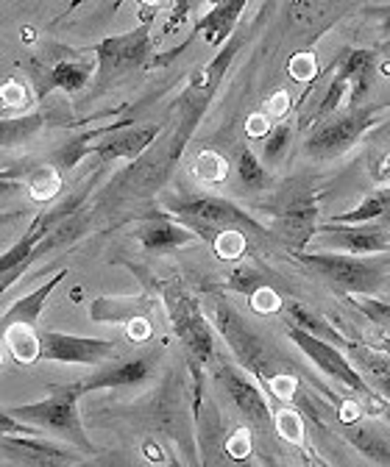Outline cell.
<instances>
[{"label":"cell","instance_id":"cell-45","mask_svg":"<svg viewBox=\"0 0 390 467\" xmlns=\"http://www.w3.org/2000/svg\"><path fill=\"white\" fill-rule=\"evenodd\" d=\"M368 403H371V406L376 409V412H379V415H382V418L390 423V400H387V398H382V395H379L376 400H368Z\"/></svg>","mask_w":390,"mask_h":467},{"label":"cell","instance_id":"cell-37","mask_svg":"<svg viewBox=\"0 0 390 467\" xmlns=\"http://www.w3.org/2000/svg\"><path fill=\"white\" fill-rule=\"evenodd\" d=\"M290 76H293L296 81L310 84V81L318 76V58H315V53H310V50L296 53V56L290 58Z\"/></svg>","mask_w":390,"mask_h":467},{"label":"cell","instance_id":"cell-16","mask_svg":"<svg viewBox=\"0 0 390 467\" xmlns=\"http://www.w3.org/2000/svg\"><path fill=\"white\" fill-rule=\"evenodd\" d=\"M162 134L159 123H142V126H126L118 129L106 137H100L92 148V156H100L103 161H115V159H137L142 156L156 137Z\"/></svg>","mask_w":390,"mask_h":467},{"label":"cell","instance_id":"cell-19","mask_svg":"<svg viewBox=\"0 0 390 467\" xmlns=\"http://www.w3.org/2000/svg\"><path fill=\"white\" fill-rule=\"evenodd\" d=\"M68 278V270H59L56 275H50L45 284H39L34 292H28V296H23L20 301H15L9 309H4V320H0V331H6L17 323H26V326H37L42 312H45V304L47 298L53 296V289L59 286L62 281Z\"/></svg>","mask_w":390,"mask_h":467},{"label":"cell","instance_id":"cell-1","mask_svg":"<svg viewBox=\"0 0 390 467\" xmlns=\"http://www.w3.org/2000/svg\"><path fill=\"white\" fill-rule=\"evenodd\" d=\"M84 395L81 381L76 384H56L50 387V392L34 403H23V406H9V412L37 429H42L45 434H56L62 437L68 445L79 448L87 456H95V445L81 423L79 415V398Z\"/></svg>","mask_w":390,"mask_h":467},{"label":"cell","instance_id":"cell-11","mask_svg":"<svg viewBox=\"0 0 390 467\" xmlns=\"http://www.w3.org/2000/svg\"><path fill=\"white\" fill-rule=\"evenodd\" d=\"M115 342L100 337H76L65 331H39V359L59 365H103L115 354Z\"/></svg>","mask_w":390,"mask_h":467},{"label":"cell","instance_id":"cell-22","mask_svg":"<svg viewBox=\"0 0 390 467\" xmlns=\"http://www.w3.org/2000/svg\"><path fill=\"white\" fill-rule=\"evenodd\" d=\"M145 315H148V304H140L134 298H98L90 312L95 323H121V326H129L132 320Z\"/></svg>","mask_w":390,"mask_h":467},{"label":"cell","instance_id":"cell-8","mask_svg":"<svg viewBox=\"0 0 390 467\" xmlns=\"http://www.w3.org/2000/svg\"><path fill=\"white\" fill-rule=\"evenodd\" d=\"M215 379L220 381V387L227 389L229 400L237 406V412L248 420V426L262 434L270 437L276 434V415L265 398V392L259 389V384L251 381V376L232 365V362H215Z\"/></svg>","mask_w":390,"mask_h":467},{"label":"cell","instance_id":"cell-39","mask_svg":"<svg viewBox=\"0 0 390 467\" xmlns=\"http://www.w3.org/2000/svg\"><path fill=\"white\" fill-rule=\"evenodd\" d=\"M248 301H251L254 312H259V315H270V312H276V309H282V301H279V296H276V289H273V286L259 289L257 296H251Z\"/></svg>","mask_w":390,"mask_h":467},{"label":"cell","instance_id":"cell-38","mask_svg":"<svg viewBox=\"0 0 390 467\" xmlns=\"http://www.w3.org/2000/svg\"><path fill=\"white\" fill-rule=\"evenodd\" d=\"M352 301H354L371 320H376V323H382V326H390V306H387V304L371 301L368 296H352Z\"/></svg>","mask_w":390,"mask_h":467},{"label":"cell","instance_id":"cell-4","mask_svg":"<svg viewBox=\"0 0 390 467\" xmlns=\"http://www.w3.org/2000/svg\"><path fill=\"white\" fill-rule=\"evenodd\" d=\"M293 256L312 273L323 275L329 284L349 292V296H371L385 281L382 265H374L365 256L341 254V251H318V254L293 251Z\"/></svg>","mask_w":390,"mask_h":467},{"label":"cell","instance_id":"cell-20","mask_svg":"<svg viewBox=\"0 0 390 467\" xmlns=\"http://www.w3.org/2000/svg\"><path fill=\"white\" fill-rule=\"evenodd\" d=\"M374 70H376V53L365 50V47H349L343 53L341 62V73L349 78L352 84V95H349V109L365 106V98L371 92V81H374Z\"/></svg>","mask_w":390,"mask_h":467},{"label":"cell","instance_id":"cell-2","mask_svg":"<svg viewBox=\"0 0 390 467\" xmlns=\"http://www.w3.org/2000/svg\"><path fill=\"white\" fill-rule=\"evenodd\" d=\"M385 111L387 109H382V106H357V109H349L346 114L326 117V120H321L307 134L304 153L318 161L343 156L354 142H360L374 126H379L385 120Z\"/></svg>","mask_w":390,"mask_h":467},{"label":"cell","instance_id":"cell-29","mask_svg":"<svg viewBox=\"0 0 390 467\" xmlns=\"http://www.w3.org/2000/svg\"><path fill=\"white\" fill-rule=\"evenodd\" d=\"M282 312L288 315L290 323H296V326H301V328H307V331H312V334H318V337H323V339H329V342H338V339H341L338 331H334L321 315H315L312 309H307L304 304L290 301V304L282 306Z\"/></svg>","mask_w":390,"mask_h":467},{"label":"cell","instance_id":"cell-25","mask_svg":"<svg viewBox=\"0 0 390 467\" xmlns=\"http://www.w3.org/2000/svg\"><path fill=\"white\" fill-rule=\"evenodd\" d=\"M45 126V114L42 111H23V114H6L4 123H0V134H4V150L20 145L23 140L39 134Z\"/></svg>","mask_w":390,"mask_h":467},{"label":"cell","instance_id":"cell-46","mask_svg":"<svg viewBox=\"0 0 390 467\" xmlns=\"http://www.w3.org/2000/svg\"><path fill=\"white\" fill-rule=\"evenodd\" d=\"M376 17H379V26H382V31H385V34H390V6H385V9H376Z\"/></svg>","mask_w":390,"mask_h":467},{"label":"cell","instance_id":"cell-44","mask_svg":"<svg viewBox=\"0 0 390 467\" xmlns=\"http://www.w3.org/2000/svg\"><path fill=\"white\" fill-rule=\"evenodd\" d=\"M368 379H371V387H374L382 398L390 400V373H368Z\"/></svg>","mask_w":390,"mask_h":467},{"label":"cell","instance_id":"cell-41","mask_svg":"<svg viewBox=\"0 0 390 467\" xmlns=\"http://www.w3.org/2000/svg\"><path fill=\"white\" fill-rule=\"evenodd\" d=\"M251 453V429H240L235 434V440L229 442V456L235 459H246Z\"/></svg>","mask_w":390,"mask_h":467},{"label":"cell","instance_id":"cell-17","mask_svg":"<svg viewBox=\"0 0 390 467\" xmlns=\"http://www.w3.org/2000/svg\"><path fill=\"white\" fill-rule=\"evenodd\" d=\"M153 362L156 354H140L132 359H121V362H111L98 368L90 379L81 381L84 392L92 389H121V387H140L151 379L153 373Z\"/></svg>","mask_w":390,"mask_h":467},{"label":"cell","instance_id":"cell-27","mask_svg":"<svg viewBox=\"0 0 390 467\" xmlns=\"http://www.w3.org/2000/svg\"><path fill=\"white\" fill-rule=\"evenodd\" d=\"M343 437H346L349 445H352L354 451H360L365 459L379 462V464H390V448H387V442H385L374 429L346 423V426H343Z\"/></svg>","mask_w":390,"mask_h":467},{"label":"cell","instance_id":"cell-28","mask_svg":"<svg viewBox=\"0 0 390 467\" xmlns=\"http://www.w3.org/2000/svg\"><path fill=\"white\" fill-rule=\"evenodd\" d=\"M227 286L232 289V292H240V296H257L259 289H265V286H273V278L262 270V267H257V265H237L232 273H229V278H227Z\"/></svg>","mask_w":390,"mask_h":467},{"label":"cell","instance_id":"cell-32","mask_svg":"<svg viewBox=\"0 0 390 467\" xmlns=\"http://www.w3.org/2000/svg\"><path fill=\"white\" fill-rule=\"evenodd\" d=\"M193 172H195V179L206 184H220V182H227V175H229V161L217 150H201L193 161Z\"/></svg>","mask_w":390,"mask_h":467},{"label":"cell","instance_id":"cell-43","mask_svg":"<svg viewBox=\"0 0 390 467\" xmlns=\"http://www.w3.org/2000/svg\"><path fill=\"white\" fill-rule=\"evenodd\" d=\"M290 111V95L288 92H276L268 103V114L273 117H285Z\"/></svg>","mask_w":390,"mask_h":467},{"label":"cell","instance_id":"cell-6","mask_svg":"<svg viewBox=\"0 0 390 467\" xmlns=\"http://www.w3.org/2000/svg\"><path fill=\"white\" fill-rule=\"evenodd\" d=\"M164 304H167V317L174 323V331L179 334L182 345L187 348L190 365L195 370L215 365L217 362L215 359V334H212V326L204 317L201 306L179 286L167 289Z\"/></svg>","mask_w":390,"mask_h":467},{"label":"cell","instance_id":"cell-36","mask_svg":"<svg viewBox=\"0 0 390 467\" xmlns=\"http://www.w3.org/2000/svg\"><path fill=\"white\" fill-rule=\"evenodd\" d=\"M28 89L17 81H4V117L6 114H23L28 106Z\"/></svg>","mask_w":390,"mask_h":467},{"label":"cell","instance_id":"cell-3","mask_svg":"<svg viewBox=\"0 0 390 467\" xmlns=\"http://www.w3.org/2000/svg\"><path fill=\"white\" fill-rule=\"evenodd\" d=\"M151 31H153V12L140 20L137 28L118 34V36H106L103 42L95 45V84L106 87L115 78H123L132 70H140L151 62Z\"/></svg>","mask_w":390,"mask_h":467},{"label":"cell","instance_id":"cell-30","mask_svg":"<svg viewBox=\"0 0 390 467\" xmlns=\"http://www.w3.org/2000/svg\"><path fill=\"white\" fill-rule=\"evenodd\" d=\"M349 95H352V84H349V78L338 70V73H334V78L329 81V87H326L323 100H321L318 109H315V120H326V117H332L334 111H341L343 103L349 106Z\"/></svg>","mask_w":390,"mask_h":467},{"label":"cell","instance_id":"cell-31","mask_svg":"<svg viewBox=\"0 0 390 467\" xmlns=\"http://www.w3.org/2000/svg\"><path fill=\"white\" fill-rule=\"evenodd\" d=\"M212 251L223 262H237L248 251V237L243 228H220V234L212 243Z\"/></svg>","mask_w":390,"mask_h":467},{"label":"cell","instance_id":"cell-24","mask_svg":"<svg viewBox=\"0 0 390 467\" xmlns=\"http://www.w3.org/2000/svg\"><path fill=\"white\" fill-rule=\"evenodd\" d=\"M4 348L9 350V357L20 365H34L39 359V331L37 326L17 323L4 331Z\"/></svg>","mask_w":390,"mask_h":467},{"label":"cell","instance_id":"cell-42","mask_svg":"<svg viewBox=\"0 0 390 467\" xmlns=\"http://www.w3.org/2000/svg\"><path fill=\"white\" fill-rule=\"evenodd\" d=\"M270 129H273L270 126V114H254V117H248V123H246L248 137H268Z\"/></svg>","mask_w":390,"mask_h":467},{"label":"cell","instance_id":"cell-5","mask_svg":"<svg viewBox=\"0 0 390 467\" xmlns=\"http://www.w3.org/2000/svg\"><path fill=\"white\" fill-rule=\"evenodd\" d=\"M288 339L301 350V354L323 373V376H329L332 381H338V384H343V387H349L352 392H357V395H365L368 400H376L379 398V392L371 387V381H365L363 379V373L349 362V357L343 354V350L334 345V342H329V339H323V337H318V334H312V331H307V328H301V326H296V323H290L288 320Z\"/></svg>","mask_w":390,"mask_h":467},{"label":"cell","instance_id":"cell-34","mask_svg":"<svg viewBox=\"0 0 390 467\" xmlns=\"http://www.w3.org/2000/svg\"><path fill=\"white\" fill-rule=\"evenodd\" d=\"M276 437L290 442V445H304V423H301L296 409L282 406L276 412Z\"/></svg>","mask_w":390,"mask_h":467},{"label":"cell","instance_id":"cell-10","mask_svg":"<svg viewBox=\"0 0 390 467\" xmlns=\"http://www.w3.org/2000/svg\"><path fill=\"white\" fill-rule=\"evenodd\" d=\"M84 195H87V192H79L76 198H68L62 206H56V209H50V212L34 217V223L28 225V231L20 237V243H17L9 254H4V259H0V270H4V278H0V289L6 292V289L26 273V265H28L31 254L37 251V245L47 237L50 228H53L56 223L65 220V217H70L73 212H79V209L84 206Z\"/></svg>","mask_w":390,"mask_h":467},{"label":"cell","instance_id":"cell-7","mask_svg":"<svg viewBox=\"0 0 390 467\" xmlns=\"http://www.w3.org/2000/svg\"><path fill=\"white\" fill-rule=\"evenodd\" d=\"M164 209L184 223H206L215 228H243V231H254V234H268V228L262 223H257L235 201L223 198V195H212V192H190V195H179V198H167Z\"/></svg>","mask_w":390,"mask_h":467},{"label":"cell","instance_id":"cell-14","mask_svg":"<svg viewBox=\"0 0 390 467\" xmlns=\"http://www.w3.org/2000/svg\"><path fill=\"white\" fill-rule=\"evenodd\" d=\"M321 206L315 192H296L282 209L276 212V237L290 251H304L318 234Z\"/></svg>","mask_w":390,"mask_h":467},{"label":"cell","instance_id":"cell-35","mask_svg":"<svg viewBox=\"0 0 390 467\" xmlns=\"http://www.w3.org/2000/svg\"><path fill=\"white\" fill-rule=\"evenodd\" d=\"M290 140H293V129H290L288 123L273 126V129L268 131V137H265V145H262L265 161H268V164H279V161H282V159H285V150H288V145H290Z\"/></svg>","mask_w":390,"mask_h":467},{"label":"cell","instance_id":"cell-26","mask_svg":"<svg viewBox=\"0 0 390 467\" xmlns=\"http://www.w3.org/2000/svg\"><path fill=\"white\" fill-rule=\"evenodd\" d=\"M390 209V184H385L382 190L371 192L365 201H360L354 209L334 214L332 223H343V225H363V223H374L376 217H382Z\"/></svg>","mask_w":390,"mask_h":467},{"label":"cell","instance_id":"cell-18","mask_svg":"<svg viewBox=\"0 0 390 467\" xmlns=\"http://www.w3.org/2000/svg\"><path fill=\"white\" fill-rule=\"evenodd\" d=\"M246 6L248 0H212V9L195 23V34H201L206 45L223 47L232 39L235 26L246 12Z\"/></svg>","mask_w":390,"mask_h":467},{"label":"cell","instance_id":"cell-9","mask_svg":"<svg viewBox=\"0 0 390 467\" xmlns=\"http://www.w3.org/2000/svg\"><path fill=\"white\" fill-rule=\"evenodd\" d=\"M215 323H217V331L223 334V339H227L229 348L235 350L240 365L246 370H251L257 379H262L265 384H270L276 373L268 370V362H270L268 350L259 342V337L248 328V323L237 315V309L223 298H217L215 301Z\"/></svg>","mask_w":390,"mask_h":467},{"label":"cell","instance_id":"cell-23","mask_svg":"<svg viewBox=\"0 0 390 467\" xmlns=\"http://www.w3.org/2000/svg\"><path fill=\"white\" fill-rule=\"evenodd\" d=\"M235 170L237 179L248 192H265L273 187L270 172L265 170V164L259 161V156L248 148V145H237L235 148Z\"/></svg>","mask_w":390,"mask_h":467},{"label":"cell","instance_id":"cell-13","mask_svg":"<svg viewBox=\"0 0 390 467\" xmlns=\"http://www.w3.org/2000/svg\"><path fill=\"white\" fill-rule=\"evenodd\" d=\"M79 448H65L47 434H4V462L28 464V467H62L73 462H84Z\"/></svg>","mask_w":390,"mask_h":467},{"label":"cell","instance_id":"cell-40","mask_svg":"<svg viewBox=\"0 0 390 467\" xmlns=\"http://www.w3.org/2000/svg\"><path fill=\"white\" fill-rule=\"evenodd\" d=\"M368 172L376 184H387L390 182V153H376L368 161Z\"/></svg>","mask_w":390,"mask_h":467},{"label":"cell","instance_id":"cell-33","mask_svg":"<svg viewBox=\"0 0 390 467\" xmlns=\"http://www.w3.org/2000/svg\"><path fill=\"white\" fill-rule=\"evenodd\" d=\"M59 187H62L59 167H56L53 161L37 167V170L28 175V192H31L34 201H50L56 192H59Z\"/></svg>","mask_w":390,"mask_h":467},{"label":"cell","instance_id":"cell-21","mask_svg":"<svg viewBox=\"0 0 390 467\" xmlns=\"http://www.w3.org/2000/svg\"><path fill=\"white\" fill-rule=\"evenodd\" d=\"M98 73V65L92 62H59L53 65V70H47L45 76V87L37 92V98L42 100L47 95V89H62V92H81Z\"/></svg>","mask_w":390,"mask_h":467},{"label":"cell","instance_id":"cell-15","mask_svg":"<svg viewBox=\"0 0 390 467\" xmlns=\"http://www.w3.org/2000/svg\"><path fill=\"white\" fill-rule=\"evenodd\" d=\"M137 240L148 254H167V251H182L195 245L201 237L184 225L176 214L167 217V214H148L140 228H137Z\"/></svg>","mask_w":390,"mask_h":467},{"label":"cell","instance_id":"cell-12","mask_svg":"<svg viewBox=\"0 0 390 467\" xmlns=\"http://www.w3.org/2000/svg\"><path fill=\"white\" fill-rule=\"evenodd\" d=\"M315 237L321 240L323 251H341L354 256H371L390 248V228H382L376 223L363 225H343V223H321Z\"/></svg>","mask_w":390,"mask_h":467}]
</instances>
